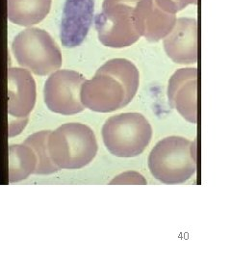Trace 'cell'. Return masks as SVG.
<instances>
[{
	"label": "cell",
	"mask_w": 231,
	"mask_h": 260,
	"mask_svg": "<svg viewBox=\"0 0 231 260\" xmlns=\"http://www.w3.org/2000/svg\"><path fill=\"white\" fill-rule=\"evenodd\" d=\"M139 83L136 66L127 59H112L97 70L92 79L84 81L80 100L84 107L92 111H116L131 103Z\"/></svg>",
	"instance_id": "6da1fadb"
},
{
	"label": "cell",
	"mask_w": 231,
	"mask_h": 260,
	"mask_svg": "<svg viewBox=\"0 0 231 260\" xmlns=\"http://www.w3.org/2000/svg\"><path fill=\"white\" fill-rule=\"evenodd\" d=\"M148 168L162 183H184L196 172V141L179 136L159 141L149 153Z\"/></svg>",
	"instance_id": "7a4b0ae2"
},
{
	"label": "cell",
	"mask_w": 231,
	"mask_h": 260,
	"mask_svg": "<svg viewBox=\"0 0 231 260\" xmlns=\"http://www.w3.org/2000/svg\"><path fill=\"white\" fill-rule=\"evenodd\" d=\"M97 142L88 125L70 122L51 131L47 139L49 156L59 170H78L88 164L97 153Z\"/></svg>",
	"instance_id": "3957f363"
},
{
	"label": "cell",
	"mask_w": 231,
	"mask_h": 260,
	"mask_svg": "<svg viewBox=\"0 0 231 260\" xmlns=\"http://www.w3.org/2000/svg\"><path fill=\"white\" fill-rule=\"evenodd\" d=\"M152 138V127L140 113L112 116L102 127L106 149L117 157H136L144 152Z\"/></svg>",
	"instance_id": "277c9868"
},
{
	"label": "cell",
	"mask_w": 231,
	"mask_h": 260,
	"mask_svg": "<svg viewBox=\"0 0 231 260\" xmlns=\"http://www.w3.org/2000/svg\"><path fill=\"white\" fill-rule=\"evenodd\" d=\"M12 51L19 66L40 76L54 73L63 63L61 50L54 39L40 28L21 31L12 43Z\"/></svg>",
	"instance_id": "5b68a950"
},
{
	"label": "cell",
	"mask_w": 231,
	"mask_h": 260,
	"mask_svg": "<svg viewBox=\"0 0 231 260\" xmlns=\"http://www.w3.org/2000/svg\"><path fill=\"white\" fill-rule=\"evenodd\" d=\"M140 0H103L102 13L94 19L103 46L123 48L141 38L133 22V12Z\"/></svg>",
	"instance_id": "8992f818"
},
{
	"label": "cell",
	"mask_w": 231,
	"mask_h": 260,
	"mask_svg": "<svg viewBox=\"0 0 231 260\" xmlns=\"http://www.w3.org/2000/svg\"><path fill=\"white\" fill-rule=\"evenodd\" d=\"M85 77L77 72L60 70L48 77L44 88V98L50 111L64 116L84 111L80 89Z\"/></svg>",
	"instance_id": "52a82bcc"
},
{
	"label": "cell",
	"mask_w": 231,
	"mask_h": 260,
	"mask_svg": "<svg viewBox=\"0 0 231 260\" xmlns=\"http://www.w3.org/2000/svg\"><path fill=\"white\" fill-rule=\"evenodd\" d=\"M94 0H65L60 23V39L67 48L79 47L91 28Z\"/></svg>",
	"instance_id": "ba28073f"
},
{
	"label": "cell",
	"mask_w": 231,
	"mask_h": 260,
	"mask_svg": "<svg viewBox=\"0 0 231 260\" xmlns=\"http://www.w3.org/2000/svg\"><path fill=\"white\" fill-rule=\"evenodd\" d=\"M8 79L9 121H28L36 103V82L31 73L20 68H11Z\"/></svg>",
	"instance_id": "9c48e42d"
},
{
	"label": "cell",
	"mask_w": 231,
	"mask_h": 260,
	"mask_svg": "<svg viewBox=\"0 0 231 260\" xmlns=\"http://www.w3.org/2000/svg\"><path fill=\"white\" fill-rule=\"evenodd\" d=\"M171 106L185 120L197 122V69H180L172 75L168 86Z\"/></svg>",
	"instance_id": "30bf717a"
},
{
	"label": "cell",
	"mask_w": 231,
	"mask_h": 260,
	"mask_svg": "<svg viewBox=\"0 0 231 260\" xmlns=\"http://www.w3.org/2000/svg\"><path fill=\"white\" fill-rule=\"evenodd\" d=\"M167 55L180 65L197 62V22L194 19H176L173 30L164 40Z\"/></svg>",
	"instance_id": "8fae6325"
},
{
	"label": "cell",
	"mask_w": 231,
	"mask_h": 260,
	"mask_svg": "<svg viewBox=\"0 0 231 260\" xmlns=\"http://www.w3.org/2000/svg\"><path fill=\"white\" fill-rule=\"evenodd\" d=\"M176 21V15L159 8L155 0H140L133 12L137 32L149 42H158L166 37Z\"/></svg>",
	"instance_id": "7c38bea8"
},
{
	"label": "cell",
	"mask_w": 231,
	"mask_h": 260,
	"mask_svg": "<svg viewBox=\"0 0 231 260\" xmlns=\"http://www.w3.org/2000/svg\"><path fill=\"white\" fill-rule=\"evenodd\" d=\"M52 0H7V17L20 26H31L46 18Z\"/></svg>",
	"instance_id": "4fadbf2b"
},
{
	"label": "cell",
	"mask_w": 231,
	"mask_h": 260,
	"mask_svg": "<svg viewBox=\"0 0 231 260\" xmlns=\"http://www.w3.org/2000/svg\"><path fill=\"white\" fill-rule=\"evenodd\" d=\"M37 157L26 144L11 145L9 148V181L19 182L35 173Z\"/></svg>",
	"instance_id": "5bb4252c"
},
{
	"label": "cell",
	"mask_w": 231,
	"mask_h": 260,
	"mask_svg": "<svg viewBox=\"0 0 231 260\" xmlns=\"http://www.w3.org/2000/svg\"><path fill=\"white\" fill-rule=\"evenodd\" d=\"M50 132V130H43L32 134L24 141V144L34 150L37 157V168L34 175H51L59 171L47 150V139Z\"/></svg>",
	"instance_id": "9a60e30c"
},
{
	"label": "cell",
	"mask_w": 231,
	"mask_h": 260,
	"mask_svg": "<svg viewBox=\"0 0 231 260\" xmlns=\"http://www.w3.org/2000/svg\"><path fill=\"white\" fill-rule=\"evenodd\" d=\"M159 8L170 14L180 12L190 4H197V0H155Z\"/></svg>",
	"instance_id": "2e32d148"
},
{
	"label": "cell",
	"mask_w": 231,
	"mask_h": 260,
	"mask_svg": "<svg viewBox=\"0 0 231 260\" xmlns=\"http://www.w3.org/2000/svg\"><path fill=\"white\" fill-rule=\"evenodd\" d=\"M110 184H147L146 179L136 172H126L115 177Z\"/></svg>",
	"instance_id": "e0dca14e"
}]
</instances>
